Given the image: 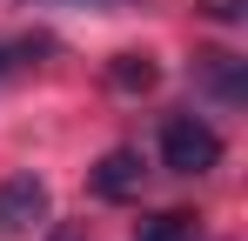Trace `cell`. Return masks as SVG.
<instances>
[{
  "instance_id": "obj_4",
  "label": "cell",
  "mask_w": 248,
  "mask_h": 241,
  "mask_svg": "<svg viewBox=\"0 0 248 241\" xmlns=\"http://www.w3.org/2000/svg\"><path fill=\"white\" fill-rule=\"evenodd\" d=\"M202 74L221 101H248V60L242 54H202Z\"/></svg>"
},
{
  "instance_id": "obj_1",
  "label": "cell",
  "mask_w": 248,
  "mask_h": 241,
  "mask_svg": "<svg viewBox=\"0 0 248 241\" xmlns=\"http://www.w3.org/2000/svg\"><path fill=\"white\" fill-rule=\"evenodd\" d=\"M221 161V134L202 114H168L161 120V167L168 174H208Z\"/></svg>"
},
{
  "instance_id": "obj_2",
  "label": "cell",
  "mask_w": 248,
  "mask_h": 241,
  "mask_svg": "<svg viewBox=\"0 0 248 241\" xmlns=\"http://www.w3.org/2000/svg\"><path fill=\"white\" fill-rule=\"evenodd\" d=\"M47 221V181L41 174H7L0 181V235H27Z\"/></svg>"
},
{
  "instance_id": "obj_8",
  "label": "cell",
  "mask_w": 248,
  "mask_h": 241,
  "mask_svg": "<svg viewBox=\"0 0 248 241\" xmlns=\"http://www.w3.org/2000/svg\"><path fill=\"white\" fill-rule=\"evenodd\" d=\"M7 54H14V47H0V74H7Z\"/></svg>"
},
{
  "instance_id": "obj_3",
  "label": "cell",
  "mask_w": 248,
  "mask_h": 241,
  "mask_svg": "<svg viewBox=\"0 0 248 241\" xmlns=\"http://www.w3.org/2000/svg\"><path fill=\"white\" fill-rule=\"evenodd\" d=\"M87 188H94L101 201H127L134 188H141V154H134V148L101 154V161H94V174H87Z\"/></svg>"
},
{
  "instance_id": "obj_6",
  "label": "cell",
  "mask_w": 248,
  "mask_h": 241,
  "mask_svg": "<svg viewBox=\"0 0 248 241\" xmlns=\"http://www.w3.org/2000/svg\"><path fill=\"white\" fill-rule=\"evenodd\" d=\"M188 235H195L188 214H148V221L134 228V241H188Z\"/></svg>"
},
{
  "instance_id": "obj_5",
  "label": "cell",
  "mask_w": 248,
  "mask_h": 241,
  "mask_svg": "<svg viewBox=\"0 0 248 241\" xmlns=\"http://www.w3.org/2000/svg\"><path fill=\"white\" fill-rule=\"evenodd\" d=\"M155 80H161V67H155L148 54H114V60H108V87H114V94H148Z\"/></svg>"
},
{
  "instance_id": "obj_7",
  "label": "cell",
  "mask_w": 248,
  "mask_h": 241,
  "mask_svg": "<svg viewBox=\"0 0 248 241\" xmlns=\"http://www.w3.org/2000/svg\"><path fill=\"white\" fill-rule=\"evenodd\" d=\"M208 20H221V27H235V20H248V0H202Z\"/></svg>"
}]
</instances>
